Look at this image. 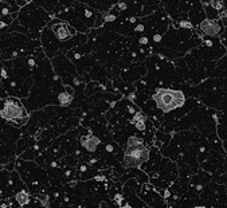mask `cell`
Instances as JSON below:
<instances>
[{"label":"cell","mask_w":227,"mask_h":208,"mask_svg":"<svg viewBox=\"0 0 227 208\" xmlns=\"http://www.w3.org/2000/svg\"><path fill=\"white\" fill-rule=\"evenodd\" d=\"M81 171H82V172H85V171H86V167H85V165H82V167H81Z\"/></svg>","instance_id":"d4e9b609"},{"label":"cell","mask_w":227,"mask_h":208,"mask_svg":"<svg viewBox=\"0 0 227 208\" xmlns=\"http://www.w3.org/2000/svg\"><path fill=\"white\" fill-rule=\"evenodd\" d=\"M39 199H40L42 204H43V207H46V208L48 207V197H47V196H40Z\"/></svg>","instance_id":"9a60e30c"},{"label":"cell","mask_w":227,"mask_h":208,"mask_svg":"<svg viewBox=\"0 0 227 208\" xmlns=\"http://www.w3.org/2000/svg\"><path fill=\"white\" fill-rule=\"evenodd\" d=\"M141 120H145V117L143 115L141 111H136L134 115H133V118H132V122H133V124H136L137 121H141Z\"/></svg>","instance_id":"30bf717a"},{"label":"cell","mask_w":227,"mask_h":208,"mask_svg":"<svg viewBox=\"0 0 227 208\" xmlns=\"http://www.w3.org/2000/svg\"><path fill=\"white\" fill-rule=\"evenodd\" d=\"M52 31H54L55 36L59 40H67L71 38V35L75 34V30L70 28L66 23H58V24L52 26Z\"/></svg>","instance_id":"5b68a950"},{"label":"cell","mask_w":227,"mask_h":208,"mask_svg":"<svg viewBox=\"0 0 227 208\" xmlns=\"http://www.w3.org/2000/svg\"><path fill=\"white\" fill-rule=\"evenodd\" d=\"M136 31H139V32L144 31V26H143V24H139V26H136Z\"/></svg>","instance_id":"ac0fdd59"},{"label":"cell","mask_w":227,"mask_h":208,"mask_svg":"<svg viewBox=\"0 0 227 208\" xmlns=\"http://www.w3.org/2000/svg\"><path fill=\"white\" fill-rule=\"evenodd\" d=\"M210 4H211V7H214L215 9H218V11H220V9L223 8V3H220V1H211Z\"/></svg>","instance_id":"5bb4252c"},{"label":"cell","mask_w":227,"mask_h":208,"mask_svg":"<svg viewBox=\"0 0 227 208\" xmlns=\"http://www.w3.org/2000/svg\"><path fill=\"white\" fill-rule=\"evenodd\" d=\"M15 199H16V201H18L19 206H26V204H28V201H30V196H28V193L26 192V191H20V192L15 196Z\"/></svg>","instance_id":"ba28073f"},{"label":"cell","mask_w":227,"mask_h":208,"mask_svg":"<svg viewBox=\"0 0 227 208\" xmlns=\"http://www.w3.org/2000/svg\"><path fill=\"white\" fill-rule=\"evenodd\" d=\"M136 128L139 130H145V120H141V121H137L136 124Z\"/></svg>","instance_id":"7c38bea8"},{"label":"cell","mask_w":227,"mask_h":208,"mask_svg":"<svg viewBox=\"0 0 227 208\" xmlns=\"http://www.w3.org/2000/svg\"><path fill=\"white\" fill-rule=\"evenodd\" d=\"M1 208H7V207H5V204H3V206H1Z\"/></svg>","instance_id":"83f0119b"},{"label":"cell","mask_w":227,"mask_h":208,"mask_svg":"<svg viewBox=\"0 0 227 208\" xmlns=\"http://www.w3.org/2000/svg\"><path fill=\"white\" fill-rule=\"evenodd\" d=\"M1 117L7 121L11 120H20V118L27 117L24 107L22 106V104L15 98H7L3 104L1 109Z\"/></svg>","instance_id":"3957f363"},{"label":"cell","mask_w":227,"mask_h":208,"mask_svg":"<svg viewBox=\"0 0 227 208\" xmlns=\"http://www.w3.org/2000/svg\"><path fill=\"white\" fill-rule=\"evenodd\" d=\"M199 28H200V31L207 36H216V35H219L220 32H222L223 27L218 20H214V19L207 18V19H204V20L200 22Z\"/></svg>","instance_id":"277c9868"},{"label":"cell","mask_w":227,"mask_h":208,"mask_svg":"<svg viewBox=\"0 0 227 208\" xmlns=\"http://www.w3.org/2000/svg\"><path fill=\"white\" fill-rule=\"evenodd\" d=\"M128 98H129V100H130V101H133V100H134V98H136V94H134V93H130L129 95H128Z\"/></svg>","instance_id":"44dd1931"},{"label":"cell","mask_w":227,"mask_h":208,"mask_svg":"<svg viewBox=\"0 0 227 208\" xmlns=\"http://www.w3.org/2000/svg\"><path fill=\"white\" fill-rule=\"evenodd\" d=\"M129 20H130V22H132V23H134V22H136V18H130V19H129Z\"/></svg>","instance_id":"484cf974"},{"label":"cell","mask_w":227,"mask_h":208,"mask_svg":"<svg viewBox=\"0 0 227 208\" xmlns=\"http://www.w3.org/2000/svg\"><path fill=\"white\" fill-rule=\"evenodd\" d=\"M193 208H206V207H203V206H196V207H193Z\"/></svg>","instance_id":"4316f807"},{"label":"cell","mask_w":227,"mask_h":208,"mask_svg":"<svg viewBox=\"0 0 227 208\" xmlns=\"http://www.w3.org/2000/svg\"><path fill=\"white\" fill-rule=\"evenodd\" d=\"M118 208H133V207L129 206V204H125V206H121V207H118Z\"/></svg>","instance_id":"cb8c5ba5"},{"label":"cell","mask_w":227,"mask_h":208,"mask_svg":"<svg viewBox=\"0 0 227 208\" xmlns=\"http://www.w3.org/2000/svg\"><path fill=\"white\" fill-rule=\"evenodd\" d=\"M114 19H116V15H113V14H109V15H106L104 18V22H113Z\"/></svg>","instance_id":"2e32d148"},{"label":"cell","mask_w":227,"mask_h":208,"mask_svg":"<svg viewBox=\"0 0 227 208\" xmlns=\"http://www.w3.org/2000/svg\"><path fill=\"white\" fill-rule=\"evenodd\" d=\"M140 43H141V44L148 43V38H145V36H144V38H141V39H140Z\"/></svg>","instance_id":"d6986e66"},{"label":"cell","mask_w":227,"mask_h":208,"mask_svg":"<svg viewBox=\"0 0 227 208\" xmlns=\"http://www.w3.org/2000/svg\"><path fill=\"white\" fill-rule=\"evenodd\" d=\"M106 150L108 152H113V146H112V145H106Z\"/></svg>","instance_id":"603a6c76"},{"label":"cell","mask_w":227,"mask_h":208,"mask_svg":"<svg viewBox=\"0 0 227 208\" xmlns=\"http://www.w3.org/2000/svg\"><path fill=\"white\" fill-rule=\"evenodd\" d=\"M153 101L156 106L163 111H172L180 107L186 102L183 91L172 90V89H159L153 94Z\"/></svg>","instance_id":"6da1fadb"},{"label":"cell","mask_w":227,"mask_h":208,"mask_svg":"<svg viewBox=\"0 0 227 208\" xmlns=\"http://www.w3.org/2000/svg\"><path fill=\"white\" fill-rule=\"evenodd\" d=\"M58 101L62 106H67V105L71 104L73 101V93H69V91H62L61 94L58 95Z\"/></svg>","instance_id":"52a82bcc"},{"label":"cell","mask_w":227,"mask_h":208,"mask_svg":"<svg viewBox=\"0 0 227 208\" xmlns=\"http://www.w3.org/2000/svg\"><path fill=\"white\" fill-rule=\"evenodd\" d=\"M81 144L87 152H94L97 149L98 144H100V138H97L93 134H89V136H83L81 137Z\"/></svg>","instance_id":"8992f818"},{"label":"cell","mask_w":227,"mask_h":208,"mask_svg":"<svg viewBox=\"0 0 227 208\" xmlns=\"http://www.w3.org/2000/svg\"><path fill=\"white\" fill-rule=\"evenodd\" d=\"M94 180H97V181H104V180H105V176H95Z\"/></svg>","instance_id":"ffe728a7"},{"label":"cell","mask_w":227,"mask_h":208,"mask_svg":"<svg viewBox=\"0 0 227 208\" xmlns=\"http://www.w3.org/2000/svg\"><path fill=\"white\" fill-rule=\"evenodd\" d=\"M139 145H143V140L136 136H130L128 138V146H139Z\"/></svg>","instance_id":"9c48e42d"},{"label":"cell","mask_w":227,"mask_h":208,"mask_svg":"<svg viewBox=\"0 0 227 208\" xmlns=\"http://www.w3.org/2000/svg\"><path fill=\"white\" fill-rule=\"evenodd\" d=\"M153 40H154V42H160V40H161V36H160V35H154Z\"/></svg>","instance_id":"7402d4cb"},{"label":"cell","mask_w":227,"mask_h":208,"mask_svg":"<svg viewBox=\"0 0 227 208\" xmlns=\"http://www.w3.org/2000/svg\"><path fill=\"white\" fill-rule=\"evenodd\" d=\"M149 158V149L145 145H139V146H128L124 154V161L129 167L140 168V165Z\"/></svg>","instance_id":"7a4b0ae2"},{"label":"cell","mask_w":227,"mask_h":208,"mask_svg":"<svg viewBox=\"0 0 227 208\" xmlns=\"http://www.w3.org/2000/svg\"><path fill=\"white\" fill-rule=\"evenodd\" d=\"M179 27H183V28H192V24H191V22H188V20H182V22H179Z\"/></svg>","instance_id":"4fadbf2b"},{"label":"cell","mask_w":227,"mask_h":208,"mask_svg":"<svg viewBox=\"0 0 227 208\" xmlns=\"http://www.w3.org/2000/svg\"><path fill=\"white\" fill-rule=\"evenodd\" d=\"M117 7H118V9L124 11V9H126V7H128V5H126V3H124V1H120V3L117 4Z\"/></svg>","instance_id":"e0dca14e"},{"label":"cell","mask_w":227,"mask_h":208,"mask_svg":"<svg viewBox=\"0 0 227 208\" xmlns=\"http://www.w3.org/2000/svg\"><path fill=\"white\" fill-rule=\"evenodd\" d=\"M114 201H116V204L118 207H121L122 206V201H124V197H122V195L121 193H117V195H114Z\"/></svg>","instance_id":"8fae6325"}]
</instances>
